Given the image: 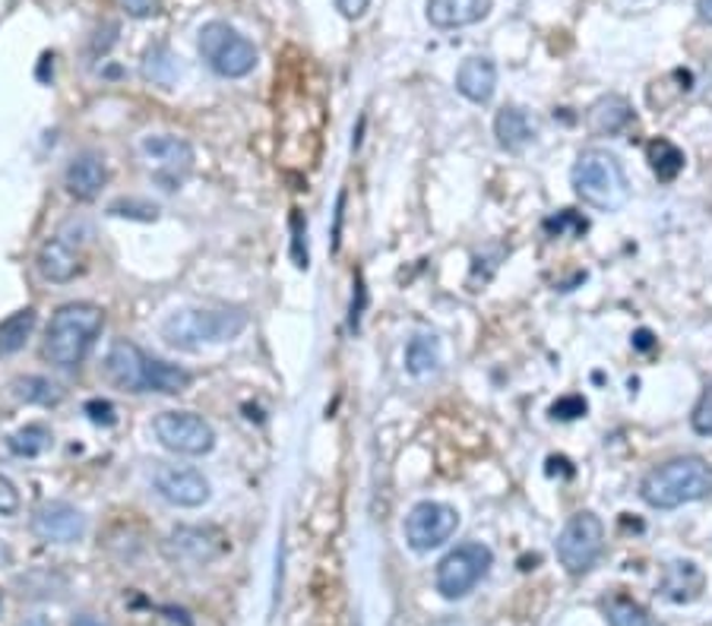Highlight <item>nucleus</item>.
Here are the masks:
<instances>
[{
    "label": "nucleus",
    "mask_w": 712,
    "mask_h": 626,
    "mask_svg": "<svg viewBox=\"0 0 712 626\" xmlns=\"http://www.w3.org/2000/svg\"><path fill=\"white\" fill-rule=\"evenodd\" d=\"M102 326H105L102 307L86 301L64 304L47 326L45 358L61 371H71L76 364H83L89 348L98 339V332H102Z\"/></svg>",
    "instance_id": "1"
},
{
    "label": "nucleus",
    "mask_w": 712,
    "mask_h": 626,
    "mask_svg": "<svg viewBox=\"0 0 712 626\" xmlns=\"http://www.w3.org/2000/svg\"><path fill=\"white\" fill-rule=\"evenodd\" d=\"M642 500L656 510H678L712 494V465L700 456H681L652 468L640 485Z\"/></svg>",
    "instance_id": "2"
},
{
    "label": "nucleus",
    "mask_w": 712,
    "mask_h": 626,
    "mask_svg": "<svg viewBox=\"0 0 712 626\" xmlns=\"http://www.w3.org/2000/svg\"><path fill=\"white\" fill-rule=\"evenodd\" d=\"M247 329L244 310H178L162 323V339L181 351H200L203 346H222L232 342Z\"/></svg>",
    "instance_id": "3"
},
{
    "label": "nucleus",
    "mask_w": 712,
    "mask_h": 626,
    "mask_svg": "<svg viewBox=\"0 0 712 626\" xmlns=\"http://www.w3.org/2000/svg\"><path fill=\"white\" fill-rule=\"evenodd\" d=\"M573 190L586 206L598 212H617L630 197L624 165L605 149H586L573 165Z\"/></svg>",
    "instance_id": "4"
},
{
    "label": "nucleus",
    "mask_w": 712,
    "mask_h": 626,
    "mask_svg": "<svg viewBox=\"0 0 712 626\" xmlns=\"http://www.w3.org/2000/svg\"><path fill=\"white\" fill-rule=\"evenodd\" d=\"M200 54L219 76L229 79L247 76L257 67V47L229 23H206L200 29Z\"/></svg>",
    "instance_id": "5"
},
{
    "label": "nucleus",
    "mask_w": 712,
    "mask_h": 626,
    "mask_svg": "<svg viewBox=\"0 0 712 626\" xmlns=\"http://www.w3.org/2000/svg\"><path fill=\"white\" fill-rule=\"evenodd\" d=\"M605 551V526L595 512H576L564 526V532L557 538V560L561 566L580 576L589 573L595 560Z\"/></svg>",
    "instance_id": "6"
},
{
    "label": "nucleus",
    "mask_w": 712,
    "mask_h": 626,
    "mask_svg": "<svg viewBox=\"0 0 712 626\" xmlns=\"http://www.w3.org/2000/svg\"><path fill=\"white\" fill-rule=\"evenodd\" d=\"M491 563H495V554L485 544H478V541L459 544L456 551H450V554L437 563V576H434L437 592L444 598H450V602L469 595L475 585L485 580V573L491 570Z\"/></svg>",
    "instance_id": "7"
},
{
    "label": "nucleus",
    "mask_w": 712,
    "mask_h": 626,
    "mask_svg": "<svg viewBox=\"0 0 712 626\" xmlns=\"http://www.w3.org/2000/svg\"><path fill=\"white\" fill-rule=\"evenodd\" d=\"M152 431L159 443L178 456H206L215 446L213 424L193 412H162Z\"/></svg>",
    "instance_id": "8"
},
{
    "label": "nucleus",
    "mask_w": 712,
    "mask_h": 626,
    "mask_svg": "<svg viewBox=\"0 0 712 626\" xmlns=\"http://www.w3.org/2000/svg\"><path fill=\"white\" fill-rule=\"evenodd\" d=\"M456 529H459V512L447 507V503L425 500L405 519V541L415 551H434L444 541H450Z\"/></svg>",
    "instance_id": "9"
},
{
    "label": "nucleus",
    "mask_w": 712,
    "mask_h": 626,
    "mask_svg": "<svg viewBox=\"0 0 712 626\" xmlns=\"http://www.w3.org/2000/svg\"><path fill=\"white\" fill-rule=\"evenodd\" d=\"M142 156L149 162L156 165V178L168 184L166 190H174V187L184 181V174L190 171L193 165V149H190L188 139L174 137V134H159V137H142L140 142Z\"/></svg>",
    "instance_id": "10"
},
{
    "label": "nucleus",
    "mask_w": 712,
    "mask_h": 626,
    "mask_svg": "<svg viewBox=\"0 0 712 626\" xmlns=\"http://www.w3.org/2000/svg\"><path fill=\"white\" fill-rule=\"evenodd\" d=\"M152 485L171 507L196 510L210 500V481L196 468H184V465H159L152 475Z\"/></svg>",
    "instance_id": "11"
},
{
    "label": "nucleus",
    "mask_w": 712,
    "mask_h": 626,
    "mask_svg": "<svg viewBox=\"0 0 712 626\" xmlns=\"http://www.w3.org/2000/svg\"><path fill=\"white\" fill-rule=\"evenodd\" d=\"M166 551L171 560L178 563H193V566H203V563H213L215 556H222L229 551V541L225 534L213 529V526H181L174 529L168 538Z\"/></svg>",
    "instance_id": "12"
},
{
    "label": "nucleus",
    "mask_w": 712,
    "mask_h": 626,
    "mask_svg": "<svg viewBox=\"0 0 712 626\" xmlns=\"http://www.w3.org/2000/svg\"><path fill=\"white\" fill-rule=\"evenodd\" d=\"M146 371H149V354H142L140 346L118 339L105 354V376L111 386L124 393H146Z\"/></svg>",
    "instance_id": "13"
},
{
    "label": "nucleus",
    "mask_w": 712,
    "mask_h": 626,
    "mask_svg": "<svg viewBox=\"0 0 712 626\" xmlns=\"http://www.w3.org/2000/svg\"><path fill=\"white\" fill-rule=\"evenodd\" d=\"M32 532L39 534L42 541H51V544H73L86 534V516L71 507V503H45L39 507L35 516H32Z\"/></svg>",
    "instance_id": "14"
},
{
    "label": "nucleus",
    "mask_w": 712,
    "mask_h": 626,
    "mask_svg": "<svg viewBox=\"0 0 712 626\" xmlns=\"http://www.w3.org/2000/svg\"><path fill=\"white\" fill-rule=\"evenodd\" d=\"M64 184H67V193L73 200L79 203H89L102 193V187L108 184V168L98 156H76L71 165H67V174H64Z\"/></svg>",
    "instance_id": "15"
},
{
    "label": "nucleus",
    "mask_w": 712,
    "mask_h": 626,
    "mask_svg": "<svg viewBox=\"0 0 712 626\" xmlns=\"http://www.w3.org/2000/svg\"><path fill=\"white\" fill-rule=\"evenodd\" d=\"M491 0H427V20L437 29H459L485 20Z\"/></svg>",
    "instance_id": "16"
},
{
    "label": "nucleus",
    "mask_w": 712,
    "mask_h": 626,
    "mask_svg": "<svg viewBox=\"0 0 712 626\" xmlns=\"http://www.w3.org/2000/svg\"><path fill=\"white\" fill-rule=\"evenodd\" d=\"M703 585H706V576H703V570L697 566V563H668V570H665L662 582H659V592H662L668 602L674 604H690L700 598V592H703Z\"/></svg>",
    "instance_id": "17"
},
{
    "label": "nucleus",
    "mask_w": 712,
    "mask_h": 626,
    "mask_svg": "<svg viewBox=\"0 0 712 626\" xmlns=\"http://www.w3.org/2000/svg\"><path fill=\"white\" fill-rule=\"evenodd\" d=\"M495 86H498V70L488 57H469V61H463V67L456 70V89L475 105L491 102Z\"/></svg>",
    "instance_id": "18"
},
{
    "label": "nucleus",
    "mask_w": 712,
    "mask_h": 626,
    "mask_svg": "<svg viewBox=\"0 0 712 626\" xmlns=\"http://www.w3.org/2000/svg\"><path fill=\"white\" fill-rule=\"evenodd\" d=\"M586 124H589L595 137H617L620 130H627L634 124V108L620 95H605L589 108Z\"/></svg>",
    "instance_id": "19"
},
{
    "label": "nucleus",
    "mask_w": 712,
    "mask_h": 626,
    "mask_svg": "<svg viewBox=\"0 0 712 626\" xmlns=\"http://www.w3.org/2000/svg\"><path fill=\"white\" fill-rule=\"evenodd\" d=\"M39 273H42L47 282L64 285V282H71V278L79 273V256H76V251H73L67 241L51 237V241L42 244V251H39Z\"/></svg>",
    "instance_id": "20"
},
{
    "label": "nucleus",
    "mask_w": 712,
    "mask_h": 626,
    "mask_svg": "<svg viewBox=\"0 0 712 626\" xmlns=\"http://www.w3.org/2000/svg\"><path fill=\"white\" fill-rule=\"evenodd\" d=\"M495 134H498V142L503 149L520 152L522 146H529L535 137V124L520 108H503L495 120Z\"/></svg>",
    "instance_id": "21"
},
{
    "label": "nucleus",
    "mask_w": 712,
    "mask_h": 626,
    "mask_svg": "<svg viewBox=\"0 0 712 626\" xmlns=\"http://www.w3.org/2000/svg\"><path fill=\"white\" fill-rule=\"evenodd\" d=\"M646 162H649V168L656 171V178L659 181H665V184H671L681 171H684V152L671 142V139H652L649 146H646Z\"/></svg>",
    "instance_id": "22"
},
{
    "label": "nucleus",
    "mask_w": 712,
    "mask_h": 626,
    "mask_svg": "<svg viewBox=\"0 0 712 626\" xmlns=\"http://www.w3.org/2000/svg\"><path fill=\"white\" fill-rule=\"evenodd\" d=\"M193 383L184 368L178 364H168L159 358H149V371H146V393H162V395H178L188 390Z\"/></svg>",
    "instance_id": "23"
},
{
    "label": "nucleus",
    "mask_w": 712,
    "mask_h": 626,
    "mask_svg": "<svg viewBox=\"0 0 712 626\" xmlns=\"http://www.w3.org/2000/svg\"><path fill=\"white\" fill-rule=\"evenodd\" d=\"M35 320H39V317H35L32 307H23V310L10 314V317L0 323V354H17V351H23L29 336H32V329H35Z\"/></svg>",
    "instance_id": "24"
},
{
    "label": "nucleus",
    "mask_w": 712,
    "mask_h": 626,
    "mask_svg": "<svg viewBox=\"0 0 712 626\" xmlns=\"http://www.w3.org/2000/svg\"><path fill=\"white\" fill-rule=\"evenodd\" d=\"M405 368H408V373H415V376L437 371L440 368V342L434 336L412 339L408 348H405Z\"/></svg>",
    "instance_id": "25"
},
{
    "label": "nucleus",
    "mask_w": 712,
    "mask_h": 626,
    "mask_svg": "<svg viewBox=\"0 0 712 626\" xmlns=\"http://www.w3.org/2000/svg\"><path fill=\"white\" fill-rule=\"evenodd\" d=\"M13 395L25 405H57L64 399L61 386L45 380V376H17L13 380Z\"/></svg>",
    "instance_id": "26"
},
{
    "label": "nucleus",
    "mask_w": 712,
    "mask_h": 626,
    "mask_svg": "<svg viewBox=\"0 0 712 626\" xmlns=\"http://www.w3.org/2000/svg\"><path fill=\"white\" fill-rule=\"evenodd\" d=\"M7 446L20 459H35V456H42L47 446H51V431H47L45 424H25L17 434L7 437Z\"/></svg>",
    "instance_id": "27"
},
{
    "label": "nucleus",
    "mask_w": 712,
    "mask_h": 626,
    "mask_svg": "<svg viewBox=\"0 0 712 626\" xmlns=\"http://www.w3.org/2000/svg\"><path fill=\"white\" fill-rule=\"evenodd\" d=\"M605 614H608L612 626H652L649 611L630 598H624V595H615L612 602H605Z\"/></svg>",
    "instance_id": "28"
},
{
    "label": "nucleus",
    "mask_w": 712,
    "mask_h": 626,
    "mask_svg": "<svg viewBox=\"0 0 712 626\" xmlns=\"http://www.w3.org/2000/svg\"><path fill=\"white\" fill-rule=\"evenodd\" d=\"M142 76L152 79V83H159V86H171L174 76H178V61L171 57L168 47H152V51H146Z\"/></svg>",
    "instance_id": "29"
},
{
    "label": "nucleus",
    "mask_w": 712,
    "mask_h": 626,
    "mask_svg": "<svg viewBox=\"0 0 712 626\" xmlns=\"http://www.w3.org/2000/svg\"><path fill=\"white\" fill-rule=\"evenodd\" d=\"M108 215L115 219H134V222H156L159 219V206L149 200H137V197H120L108 206Z\"/></svg>",
    "instance_id": "30"
},
{
    "label": "nucleus",
    "mask_w": 712,
    "mask_h": 626,
    "mask_svg": "<svg viewBox=\"0 0 712 626\" xmlns=\"http://www.w3.org/2000/svg\"><path fill=\"white\" fill-rule=\"evenodd\" d=\"M693 431L703 437H712V383L703 390L697 409H693Z\"/></svg>",
    "instance_id": "31"
},
{
    "label": "nucleus",
    "mask_w": 712,
    "mask_h": 626,
    "mask_svg": "<svg viewBox=\"0 0 712 626\" xmlns=\"http://www.w3.org/2000/svg\"><path fill=\"white\" fill-rule=\"evenodd\" d=\"M551 415L561 417V421H573V417L586 415V399L583 395H567V399H557L551 405Z\"/></svg>",
    "instance_id": "32"
},
{
    "label": "nucleus",
    "mask_w": 712,
    "mask_h": 626,
    "mask_svg": "<svg viewBox=\"0 0 712 626\" xmlns=\"http://www.w3.org/2000/svg\"><path fill=\"white\" fill-rule=\"evenodd\" d=\"M86 415L93 424H102V427H111L118 415H115V405L108 402V399H89L86 402Z\"/></svg>",
    "instance_id": "33"
},
{
    "label": "nucleus",
    "mask_w": 712,
    "mask_h": 626,
    "mask_svg": "<svg viewBox=\"0 0 712 626\" xmlns=\"http://www.w3.org/2000/svg\"><path fill=\"white\" fill-rule=\"evenodd\" d=\"M291 232H295V241H291V256H295V266H298V269H308V251H305V222H301V215H298V212L291 215Z\"/></svg>",
    "instance_id": "34"
},
{
    "label": "nucleus",
    "mask_w": 712,
    "mask_h": 626,
    "mask_svg": "<svg viewBox=\"0 0 712 626\" xmlns=\"http://www.w3.org/2000/svg\"><path fill=\"white\" fill-rule=\"evenodd\" d=\"M20 510V490L10 478L0 475V516H13Z\"/></svg>",
    "instance_id": "35"
},
{
    "label": "nucleus",
    "mask_w": 712,
    "mask_h": 626,
    "mask_svg": "<svg viewBox=\"0 0 712 626\" xmlns=\"http://www.w3.org/2000/svg\"><path fill=\"white\" fill-rule=\"evenodd\" d=\"M118 3L130 17H137V20H146V17L159 13V0H118Z\"/></svg>",
    "instance_id": "36"
},
{
    "label": "nucleus",
    "mask_w": 712,
    "mask_h": 626,
    "mask_svg": "<svg viewBox=\"0 0 712 626\" xmlns=\"http://www.w3.org/2000/svg\"><path fill=\"white\" fill-rule=\"evenodd\" d=\"M371 7V0H336V10L346 17V20H358L364 17V10Z\"/></svg>",
    "instance_id": "37"
},
{
    "label": "nucleus",
    "mask_w": 712,
    "mask_h": 626,
    "mask_svg": "<svg viewBox=\"0 0 712 626\" xmlns=\"http://www.w3.org/2000/svg\"><path fill=\"white\" fill-rule=\"evenodd\" d=\"M71 626H111V624H105V620H102V617H95V614H79Z\"/></svg>",
    "instance_id": "38"
},
{
    "label": "nucleus",
    "mask_w": 712,
    "mask_h": 626,
    "mask_svg": "<svg viewBox=\"0 0 712 626\" xmlns=\"http://www.w3.org/2000/svg\"><path fill=\"white\" fill-rule=\"evenodd\" d=\"M634 346L640 348V351H649V348H652V332H649V329H640V332L634 336Z\"/></svg>",
    "instance_id": "39"
},
{
    "label": "nucleus",
    "mask_w": 712,
    "mask_h": 626,
    "mask_svg": "<svg viewBox=\"0 0 712 626\" xmlns=\"http://www.w3.org/2000/svg\"><path fill=\"white\" fill-rule=\"evenodd\" d=\"M697 17L712 25V0H697Z\"/></svg>",
    "instance_id": "40"
},
{
    "label": "nucleus",
    "mask_w": 712,
    "mask_h": 626,
    "mask_svg": "<svg viewBox=\"0 0 712 626\" xmlns=\"http://www.w3.org/2000/svg\"><path fill=\"white\" fill-rule=\"evenodd\" d=\"M20 626H51L45 620V617H32V620H25V624H20Z\"/></svg>",
    "instance_id": "41"
},
{
    "label": "nucleus",
    "mask_w": 712,
    "mask_h": 626,
    "mask_svg": "<svg viewBox=\"0 0 712 626\" xmlns=\"http://www.w3.org/2000/svg\"><path fill=\"white\" fill-rule=\"evenodd\" d=\"M0 560H3V544H0Z\"/></svg>",
    "instance_id": "42"
}]
</instances>
